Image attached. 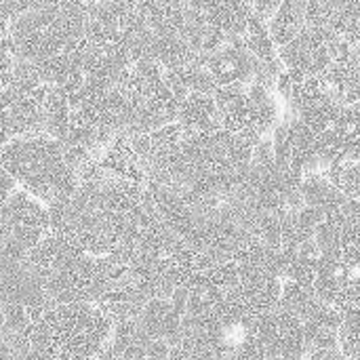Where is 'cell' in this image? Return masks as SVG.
I'll return each instance as SVG.
<instances>
[{"label":"cell","mask_w":360,"mask_h":360,"mask_svg":"<svg viewBox=\"0 0 360 360\" xmlns=\"http://www.w3.org/2000/svg\"><path fill=\"white\" fill-rule=\"evenodd\" d=\"M293 219H295L297 234H300L302 238H310V236H314V232L319 230V226L327 219V215H325V211H321V209H316V207L304 205V207L293 215Z\"/></svg>","instance_id":"cell-13"},{"label":"cell","mask_w":360,"mask_h":360,"mask_svg":"<svg viewBox=\"0 0 360 360\" xmlns=\"http://www.w3.org/2000/svg\"><path fill=\"white\" fill-rule=\"evenodd\" d=\"M0 167L46 207L70 200L78 192V175L63 148L49 135L15 137L0 150Z\"/></svg>","instance_id":"cell-1"},{"label":"cell","mask_w":360,"mask_h":360,"mask_svg":"<svg viewBox=\"0 0 360 360\" xmlns=\"http://www.w3.org/2000/svg\"><path fill=\"white\" fill-rule=\"evenodd\" d=\"M281 4H283V0H253V13L264 23H268L276 15V11H278Z\"/></svg>","instance_id":"cell-14"},{"label":"cell","mask_w":360,"mask_h":360,"mask_svg":"<svg viewBox=\"0 0 360 360\" xmlns=\"http://www.w3.org/2000/svg\"><path fill=\"white\" fill-rule=\"evenodd\" d=\"M2 245H4V228L0 226V251H2Z\"/></svg>","instance_id":"cell-16"},{"label":"cell","mask_w":360,"mask_h":360,"mask_svg":"<svg viewBox=\"0 0 360 360\" xmlns=\"http://www.w3.org/2000/svg\"><path fill=\"white\" fill-rule=\"evenodd\" d=\"M181 323H184V312L173 306L171 297L150 300L137 316L139 331L146 338L165 340L171 346H177L181 342Z\"/></svg>","instance_id":"cell-4"},{"label":"cell","mask_w":360,"mask_h":360,"mask_svg":"<svg viewBox=\"0 0 360 360\" xmlns=\"http://www.w3.org/2000/svg\"><path fill=\"white\" fill-rule=\"evenodd\" d=\"M177 122L184 127V133H215L224 129L221 114L217 110L215 97L213 95H200V93H190L177 114Z\"/></svg>","instance_id":"cell-6"},{"label":"cell","mask_w":360,"mask_h":360,"mask_svg":"<svg viewBox=\"0 0 360 360\" xmlns=\"http://www.w3.org/2000/svg\"><path fill=\"white\" fill-rule=\"evenodd\" d=\"M240 266V295L249 308L251 314H266L278 308L281 291H283V278L251 266V264H238Z\"/></svg>","instance_id":"cell-3"},{"label":"cell","mask_w":360,"mask_h":360,"mask_svg":"<svg viewBox=\"0 0 360 360\" xmlns=\"http://www.w3.org/2000/svg\"><path fill=\"white\" fill-rule=\"evenodd\" d=\"M319 295L314 293L312 287L308 285H302V283H295V281H283V291H281V302H278V308L297 316L300 321H304L312 310L314 306L319 304Z\"/></svg>","instance_id":"cell-9"},{"label":"cell","mask_w":360,"mask_h":360,"mask_svg":"<svg viewBox=\"0 0 360 360\" xmlns=\"http://www.w3.org/2000/svg\"><path fill=\"white\" fill-rule=\"evenodd\" d=\"M17 181L0 167V207H4L6 205V200L17 192Z\"/></svg>","instance_id":"cell-15"},{"label":"cell","mask_w":360,"mask_h":360,"mask_svg":"<svg viewBox=\"0 0 360 360\" xmlns=\"http://www.w3.org/2000/svg\"><path fill=\"white\" fill-rule=\"evenodd\" d=\"M300 192H302V198L306 205L310 207H316L321 211H325L327 217L335 215L344 202L348 200V196L338 188L333 186L325 173H310V175H304L302 179V186H300Z\"/></svg>","instance_id":"cell-7"},{"label":"cell","mask_w":360,"mask_h":360,"mask_svg":"<svg viewBox=\"0 0 360 360\" xmlns=\"http://www.w3.org/2000/svg\"><path fill=\"white\" fill-rule=\"evenodd\" d=\"M0 226L4 228H36L51 232V211L44 202L34 198L23 188H17V192L6 200L4 207H0Z\"/></svg>","instance_id":"cell-5"},{"label":"cell","mask_w":360,"mask_h":360,"mask_svg":"<svg viewBox=\"0 0 360 360\" xmlns=\"http://www.w3.org/2000/svg\"><path fill=\"white\" fill-rule=\"evenodd\" d=\"M340 352L344 359H360V308L344 310L340 327Z\"/></svg>","instance_id":"cell-10"},{"label":"cell","mask_w":360,"mask_h":360,"mask_svg":"<svg viewBox=\"0 0 360 360\" xmlns=\"http://www.w3.org/2000/svg\"><path fill=\"white\" fill-rule=\"evenodd\" d=\"M205 278L209 283H213L215 287L228 291V289H234L238 283H240V266L238 262H224V264H217L213 268H209L207 272H202Z\"/></svg>","instance_id":"cell-12"},{"label":"cell","mask_w":360,"mask_h":360,"mask_svg":"<svg viewBox=\"0 0 360 360\" xmlns=\"http://www.w3.org/2000/svg\"><path fill=\"white\" fill-rule=\"evenodd\" d=\"M306 2L308 0H283L276 15L268 21V32L276 49L295 40L306 27Z\"/></svg>","instance_id":"cell-8"},{"label":"cell","mask_w":360,"mask_h":360,"mask_svg":"<svg viewBox=\"0 0 360 360\" xmlns=\"http://www.w3.org/2000/svg\"><path fill=\"white\" fill-rule=\"evenodd\" d=\"M342 360H360V359H342Z\"/></svg>","instance_id":"cell-17"},{"label":"cell","mask_w":360,"mask_h":360,"mask_svg":"<svg viewBox=\"0 0 360 360\" xmlns=\"http://www.w3.org/2000/svg\"><path fill=\"white\" fill-rule=\"evenodd\" d=\"M114 321L99 304H61L51 308L27 333L49 346L59 360H93L112 338Z\"/></svg>","instance_id":"cell-2"},{"label":"cell","mask_w":360,"mask_h":360,"mask_svg":"<svg viewBox=\"0 0 360 360\" xmlns=\"http://www.w3.org/2000/svg\"><path fill=\"white\" fill-rule=\"evenodd\" d=\"M314 240L321 249V255H342L344 243H342V226L333 219H325L319 230L314 232Z\"/></svg>","instance_id":"cell-11"}]
</instances>
